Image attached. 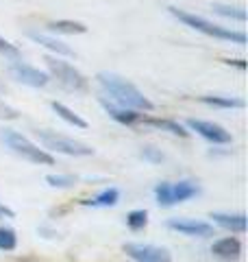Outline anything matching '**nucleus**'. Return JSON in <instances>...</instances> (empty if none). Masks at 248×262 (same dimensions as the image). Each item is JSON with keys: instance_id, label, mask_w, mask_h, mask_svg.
I'll use <instances>...</instances> for the list:
<instances>
[{"instance_id": "f257e3e1", "label": "nucleus", "mask_w": 248, "mask_h": 262, "mask_svg": "<svg viewBox=\"0 0 248 262\" xmlns=\"http://www.w3.org/2000/svg\"><path fill=\"white\" fill-rule=\"evenodd\" d=\"M96 81L101 83V88L105 92L111 96V101L124 105V107L137 110V112H153L155 110V103L151 98L144 96L142 90L120 75H113V72H98Z\"/></svg>"}, {"instance_id": "f03ea898", "label": "nucleus", "mask_w": 248, "mask_h": 262, "mask_svg": "<svg viewBox=\"0 0 248 262\" xmlns=\"http://www.w3.org/2000/svg\"><path fill=\"white\" fill-rule=\"evenodd\" d=\"M0 144H5L13 155H18V158L27 160L31 164H39V166H53L55 164V158L46 149H39L37 144H33L29 138H24L15 129H9V127L0 129Z\"/></svg>"}, {"instance_id": "7ed1b4c3", "label": "nucleus", "mask_w": 248, "mask_h": 262, "mask_svg": "<svg viewBox=\"0 0 248 262\" xmlns=\"http://www.w3.org/2000/svg\"><path fill=\"white\" fill-rule=\"evenodd\" d=\"M168 11L175 15L177 20L183 22L185 27L194 29V31H201L203 35H209V37H216V39H225V42H231V44H246V33L244 31H233V29L220 27V24H213L209 20L201 18V15L183 11V9H177V7H168Z\"/></svg>"}, {"instance_id": "20e7f679", "label": "nucleus", "mask_w": 248, "mask_h": 262, "mask_svg": "<svg viewBox=\"0 0 248 262\" xmlns=\"http://www.w3.org/2000/svg\"><path fill=\"white\" fill-rule=\"evenodd\" d=\"M35 136L39 138V142L44 144V149L55 151V153H63L70 158H89L94 155V149L81 140H74L70 136H63L59 131H51V129H37Z\"/></svg>"}, {"instance_id": "39448f33", "label": "nucleus", "mask_w": 248, "mask_h": 262, "mask_svg": "<svg viewBox=\"0 0 248 262\" xmlns=\"http://www.w3.org/2000/svg\"><path fill=\"white\" fill-rule=\"evenodd\" d=\"M44 61L48 66V72H51L48 77H53L63 90H68V92H85L89 88V81L85 79V75L79 68H74L72 63L63 61L61 57H46Z\"/></svg>"}, {"instance_id": "423d86ee", "label": "nucleus", "mask_w": 248, "mask_h": 262, "mask_svg": "<svg viewBox=\"0 0 248 262\" xmlns=\"http://www.w3.org/2000/svg\"><path fill=\"white\" fill-rule=\"evenodd\" d=\"M201 192V188H198L194 182H159L155 186V196H157V203H159L161 208H172L177 206V203H183V201H189L194 199V196Z\"/></svg>"}, {"instance_id": "0eeeda50", "label": "nucleus", "mask_w": 248, "mask_h": 262, "mask_svg": "<svg viewBox=\"0 0 248 262\" xmlns=\"http://www.w3.org/2000/svg\"><path fill=\"white\" fill-rule=\"evenodd\" d=\"M122 251L135 262H172L170 249L148 243H124Z\"/></svg>"}, {"instance_id": "6e6552de", "label": "nucleus", "mask_w": 248, "mask_h": 262, "mask_svg": "<svg viewBox=\"0 0 248 262\" xmlns=\"http://www.w3.org/2000/svg\"><path fill=\"white\" fill-rule=\"evenodd\" d=\"M9 72H11V77L15 81H20V83L29 85V88H44L48 81H51V77H48L46 72H41L39 68H35V66L24 63L22 59L11 61L9 63Z\"/></svg>"}, {"instance_id": "1a4fd4ad", "label": "nucleus", "mask_w": 248, "mask_h": 262, "mask_svg": "<svg viewBox=\"0 0 248 262\" xmlns=\"http://www.w3.org/2000/svg\"><path fill=\"white\" fill-rule=\"evenodd\" d=\"M185 125L196 131L198 136H203L205 140H209L213 144H231L233 142V138H231V134L225 129V127H220L216 125V122H211V120H201V118H189Z\"/></svg>"}, {"instance_id": "9d476101", "label": "nucleus", "mask_w": 248, "mask_h": 262, "mask_svg": "<svg viewBox=\"0 0 248 262\" xmlns=\"http://www.w3.org/2000/svg\"><path fill=\"white\" fill-rule=\"evenodd\" d=\"M98 103H101V107L109 114L115 122H120V125H129L131 127V125L142 122V118H144L142 112L129 110V107H124V105L115 103V101H111V98H107V96H98Z\"/></svg>"}, {"instance_id": "9b49d317", "label": "nucleus", "mask_w": 248, "mask_h": 262, "mask_svg": "<svg viewBox=\"0 0 248 262\" xmlns=\"http://www.w3.org/2000/svg\"><path fill=\"white\" fill-rule=\"evenodd\" d=\"M165 225L179 234L192 236V238H207V236H213V225L205 223V221H196V219H170Z\"/></svg>"}, {"instance_id": "f8f14e48", "label": "nucleus", "mask_w": 248, "mask_h": 262, "mask_svg": "<svg viewBox=\"0 0 248 262\" xmlns=\"http://www.w3.org/2000/svg\"><path fill=\"white\" fill-rule=\"evenodd\" d=\"M211 253L225 262H235L242 256V243H239L235 236H225L211 245Z\"/></svg>"}, {"instance_id": "ddd939ff", "label": "nucleus", "mask_w": 248, "mask_h": 262, "mask_svg": "<svg viewBox=\"0 0 248 262\" xmlns=\"http://www.w3.org/2000/svg\"><path fill=\"white\" fill-rule=\"evenodd\" d=\"M27 35H29L35 44L48 48V51L55 53V55H61V57H74V51H72V48H70L68 44H65V42H61V39L48 37V35H44V33H37V31H29Z\"/></svg>"}, {"instance_id": "4468645a", "label": "nucleus", "mask_w": 248, "mask_h": 262, "mask_svg": "<svg viewBox=\"0 0 248 262\" xmlns=\"http://www.w3.org/2000/svg\"><path fill=\"white\" fill-rule=\"evenodd\" d=\"M211 219L216 221L220 227L229 229V232L244 234L246 232V214H227V212H211Z\"/></svg>"}, {"instance_id": "2eb2a0df", "label": "nucleus", "mask_w": 248, "mask_h": 262, "mask_svg": "<svg viewBox=\"0 0 248 262\" xmlns=\"http://www.w3.org/2000/svg\"><path fill=\"white\" fill-rule=\"evenodd\" d=\"M142 122H144V125L161 129V131H168V134L179 136V138H187L189 136V131L185 129V125H181V122H177V120H170V118H153V116H146V114H144Z\"/></svg>"}, {"instance_id": "dca6fc26", "label": "nucleus", "mask_w": 248, "mask_h": 262, "mask_svg": "<svg viewBox=\"0 0 248 262\" xmlns=\"http://www.w3.org/2000/svg\"><path fill=\"white\" fill-rule=\"evenodd\" d=\"M48 31L63 33V35H83V33H87V27L77 20H55L48 22Z\"/></svg>"}, {"instance_id": "f3484780", "label": "nucleus", "mask_w": 248, "mask_h": 262, "mask_svg": "<svg viewBox=\"0 0 248 262\" xmlns=\"http://www.w3.org/2000/svg\"><path fill=\"white\" fill-rule=\"evenodd\" d=\"M118 201H120V190H118V188H107V190H103L101 194H96L94 199L83 201V206H92V208H113V206H118Z\"/></svg>"}, {"instance_id": "a211bd4d", "label": "nucleus", "mask_w": 248, "mask_h": 262, "mask_svg": "<svg viewBox=\"0 0 248 262\" xmlns=\"http://www.w3.org/2000/svg\"><path fill=\"white\" fill-rule=\"evenodd\" d=\"M51 107H53V112L59 116L61 120H65L68 125H72V127H77V129H87V120H83L79 114H74L68 105H63V103H59V101H53L51 103Z\"/></svg>"}, {"instance_id": "6ab92c4d", "label": "nucleus", "mask_w": 248, "mask_h": 262, "mask_svg": "<svg viewBox=\"0 0 248 262\" xmlns=\"http://www.w3.org/2000/svg\"><path fill=\"white\" fill-rule=\"evenodd\" d=\"M198 101L205 103V105H213V107H225V110L244 107V101H242V98H235V96H213V94H205V96H198Z\"/></svg>"}, {"instance_id": "aec40b11", "label": "nucleus", "mask_w": 248, "mask_h": 262, "mask_svg": "<svg viewBox=\"0 0 248 262\" xmlns=\"http://www.w3.org/2000/svg\"><path fill=\"white\" fill-rule=\"evenodd\" d=\"M18 249V234L9 225H0V251H15Z\"/></svg>"}, {"instance_id": "412c9836", "label": "nucleus", "mask_w": 248, "mask_h": 262, "mask_svg": "<svg viewBox=\"0 0 248 262\" xmlns=\"http://www.w3.org/2000/svg\"><path fill=\"white\" fill-rule=\"evenodd\" d=\"M211 9L216 11L218 15H225V18H231V20H239V22H246V11L242 7H231V5H220V3H213Z\"/></svg>"}, {"instance_id": "4be33fe9", "label": "nucleus", "mask_w": 248, "mask_h": 262, "mask_svg": "<svg viewBox=\"0 0 248 262\" xmlns=\"http://www.w3.org/2000/svg\"><path fill=\"white\" fill-rule=\"evenodd\" d=\"M127 225L131 232H142L148 225V212L146 210H131L127 214Z\"/></svg>"}, {"instance_id": "5701e85b", "label": "nucleus", "mask_w": 248, "mask_h": 262, "mask_svg": "<svg viewBox=\"0 0 248 262\" xmlns=\"http://www.w3.org/2000/svg\"><path fill=\"white\" fill-rule=\"evenodd\" d=\"M0 55L5 57V59L9 61H15V59H22V51L15 44H11L9 39H5L3 35H0Z\"/></svg>"}, {"instance_id": "b1692460", "label": "nucleus", "mask_w": 248, "mask_h": 262, "mask_svg": "<svg viewBox=\"0 0 248 262\" xmlns=\"http://www.w3.org/2000/svg\"><path fill=\"white\" fill-rule=\"evenodd\" d=\"M46 184L53 188H72L77 184V177L72 175H46Z\"/></svg>"}, {"instance_id": "393cba45", "label": "nucleus", "mask_w": 248, "mask_h": 262, "mask_svg": "<svg viewBox=\"0 0 248 262\" xmlns=\"http://www.w3.org/2000/svg\"><path fill=\"white\" fill-rule=\"evenodd\" d=\"M142 158L153 162V164H159V162H163V153H159L155 146H146V149L142 151Z\"/></svg>"}, {"instance_id": "a878e982", "label": "nucleus", "mask_w": 248, "mask_h": 262, "mask_svg": "<svg viewBox=\"0 0 248 262\" xmlns=\"http://www.w3.org/2000/svg\"><path fill=\"white\" fill-rule=\"evenodd\" d=\"M18 116H20L18 110H13V107H9V105L0 103V120H15Z\"/></svg>"}, {"instance_id": "bb28decb", "label": "nucleus", "mask_w": 248, "mask_h": 262, "mask_svg": "<svg viewBox=\"0 0 248 262\" xmlns=\"http://www.w3.org/2000/svg\"><path fill=\"white\" fill-rule=\"evenodd\" d=\"M3 214H11V212L7 210V208H3V206H0V216H3Z\"/></svg>"}]
</instances>
